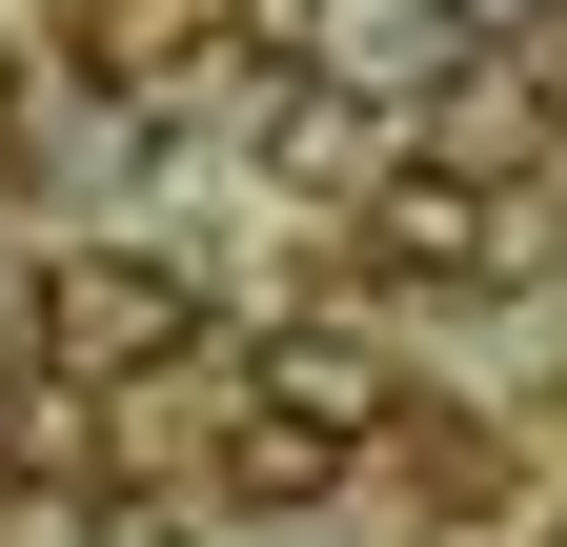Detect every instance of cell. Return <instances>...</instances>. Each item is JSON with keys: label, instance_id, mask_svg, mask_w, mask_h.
<instances>
[{"label": "cell", "instance_id": "8", "mask_svg": "<svg viewBox=\"0 0 567 547\" xmlns=\"http://www.w3.org/2000/svg\"><path fill=\"white\" fill-rule=\"evenodd\" d=\"M284 21H324V0H284Z\"/></svg>", "mask_w": 567, "mask_h": 547}, {"label": "cell", "instance_id": "2", "mask_svg": "<svg viewBox=\"0 0 567 547\" xmlns=\"http://www.w3.org/2000/svg\"><path fill=\"white\" fill-rule=\"evenodd\" d=\"M507 264H527L507 244V183H466V163H425V143L365 183V285H507Z\"/></svg>", "mask_w": 567, "mask_h": 547}, {"label": "cell", "instance_id": "1", "mask_svg": "<svg viewBox=\"0 0 567 547\" xmlns=\"http://www.w3.org/2000/svg\"><path fill=\"white\" fill-rule=\"evenodd\" d=\"M203 324H224V305H203V264H163V244H61L21 285V345L61 385H102V405L163 385V365H203Z\"/></svg>", "mask_w": 567, "mask_h": 547}, {"label": "cell", "instance_id": "4", "mask_svg": "<svg viewBox=\"0 0 567 547\" xmlns=\"http://www.w3.org/2000/svg\"><path fill=\"white\" fill-rule=\"evenodd\" d=\"M466 61V21L446 0H324V61L305 82H344V102H385V122H425V82Z\"/></svg>", "mask_w": 567, "mask_h": 547}, {"label": "cell", "instance_id": "6", "mask_svg": "<svg viewBox=\"0 0 567 547\" xmlns=\"http://www.w3.org/2000/svg\"><path fill=\"white\" fill-rule=\"evenodd\" d=\"M224 487H244V507H324L344 446H305V426H264V405H244V426H224Z\"/></svg>", "mask_w": 567, "mask_h": 547}, {"label": "cell", "instance_id": "7", "mask_svg": "<svg viewBox=\"0 0 567 547\" xmlns=\"http://www.w3.org/2000/svg\"><path fill=\"white\" fill-rule=\"evenodd\" d=\"M466 41H567V0H446Z\"/></svg>", "mask_w": 567, "mask_h": 547}, {"label": "cell", "instance_id": "5", "mask_svg": "<svg viewBox=\"0 0 567 547\" xmlns=\"http://www.w3.org/2000/svg\"><path fill=\"white\" fill-rule=\"evenodd\" d=\"M0 487H102V385H61L21 324H0Z\"/></svg>", "mask_w": 567, "mask_h": 547}, {"label": "cell", "instance_id": "3", "mask_svg": "<svg viewBox=\"0 0 567 547\" xmlns=\"http://www.w3.org/2000/svg\"><path fill=\"white\" fill-rule=\"evenodd\" d=\"M244 405H264V426H305V446H344V466H365V446L405 426V365L365 345V324H264Z\"/></svg>", "mask_w": 567, "mask_h": 547}]
</instances>
